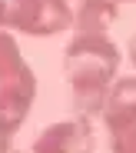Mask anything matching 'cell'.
I'll return each mask as SVG.
<instances>
[{"label":"cell","mask_w":136,"mask_h":153,"mask_svg":"<svg viewBox=\"0 0 136 153\" xmlns=\"http://www.w3.org/2000/svg\"><path fill=\"white\" fill-rule=\"evenodd\" d=\"M120 70V50L106 33H76L67 43L63 73L76 117H103L110 87Z\"/></svg>","instance_id":"obj_1"},{"label":"cell","mask_w":136,"mask_h":153,"mask_svg":"<svg viewBox=\"0 0 136 153\" xmlns=\"http://www.w3.org/2000/svg\"><path fill=\"white\" fill-rule=\"evenodd\" d=\"M4 27L30 37H53L73 27V10L67 0H4Z\"/></svg>","instance_id":"obj_2"},{"label":"cell","mask_w":136,"mask_h":153,"mask_svg":"<svg viewBox=\"0 0 136 153\" xmlns=\"http://www.w3.org/2000/svg\"><path fill=\"white\" fill-rule=\"evenodd\" d=\"M30 153H93V130L86 117H73L50 123L47 130L33 140Z\"/></svg>","instance_id":"obj_3"},{"label":"cell","mask_w":136,"mask_h":153,"mask_svg":"<svg viewBox=\"0 0 136 153\" xmlns=\"http://www.w3.org/2000/svg\"><path fill=\"white\" fill-rule=\"evenodd\" d=\"M0 90H17V93L37 97V76H33L30 63L23 60L17 40L4 30H0Z\"/></svg>","instance_id":"obj_4"},{"label":"cell","mask_w":136,"mask_h":153,"mask_svg":"<svg viewBox=\"0 0 136 153\" xmlns=\"http://www.w3.org/2000/svg\"><path fill=\"white\" fill-rule=\"evenodd\" d=\"M116 13H120L116 0H83L73 13V27L76 33H106Z\"/></svg>","instance_id":"obj_5"},{"label":"cell","mask_w":136,"mask_h":153,"mask_svg":"<svg viewBox=\"0 0 136 153\" xmlns=\"http://www.w3.org/2000/svg\"><path fill=\"white\" fill-rule=\"evenodd\" d=\"M103 123L110 130V150L113 153H136V107L103 113Z\"/></svg>","instance_id":"obj_6"},{"label":"cell","mask_w":136,"mask_h":153,"mask_svg":"<svg viewBox=\"0 0 136 153\" xmlns=\"http://www.w3.org/2000/svg\"><path fill=\"white\" fill-rule=\"evenodd\" d=\"M136 107V76H120L110 87V97H106V107L103 113H113V110H126Z\"/></svg>","instance_id":"obj_7"},{"label":"cell","mask_w":136,"mask_h":153,"mask_svg":"<svg viewBox=\"0 0 136 153\" xmlns=\"http://www.w3.org/2000/svg\"><path fill=\"white\" fill-rule=\"evenodd\" d=\"M0 153H10V133L0 130Z\"/></svg>","instance_id":"obj_8"},{"label":"cell","mask_w":136,"mask_h":153,"mask_svg":"<svg viewBox=\"0 0 136 153\" xmlns=\"http://www.w3.org/2000/svg\"><path fill=\"white\" fill-rule=\"evenodd\" d=\"M129 60H133V67H136V33L129 37Z\"/></svg>","instance_id":"obj_9"},{"label":"cell","mask_w":136,"mask_h":153,"mask_svg":"<svg viewBox=\"0 0 136 153\" xmlns=\"http://www.w3.org/2000/svg\"><path fill=\"white\" fill-rule=\"evenodd\" d=\"M0 27H4V0H0Z\"/></svg>","instance_id":"obj_10"},{"label":"cell","mask_w":136,"mask_h":153,"mask_svg":"<svg viewBox=\"0 0 136 153\" xmlns=\"http://www.w3.org/2000/svg\"><path fill=\"white\" fill-rule=\"evenodd\" d=\"M116 4H123V0H116Z\"/></svg>","instance_id":"obj_11"},{"label":"cell","mask_w":136,"mask_h":153,"mask_svg":"<svg viewBox=\"0 0 136 153\" xmlns=\"http://www.w3.org/2000/svg\"><path fill=\"white\" fill-rule=\"evenodd\" d=\"M10 153H17V150H10Z\"/></svg>","instance_id":"obj_12"}]
</instances>
